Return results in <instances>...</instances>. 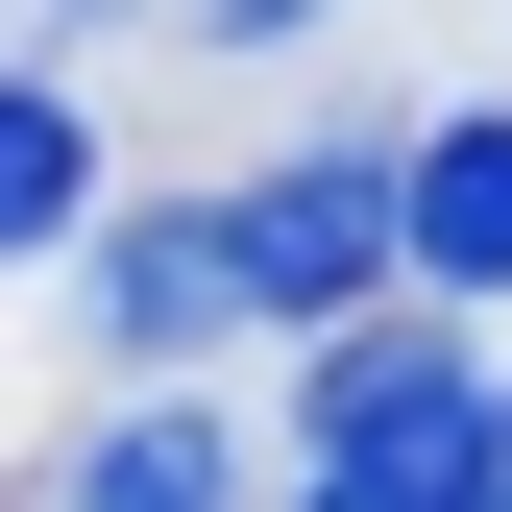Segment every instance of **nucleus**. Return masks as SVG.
Wrapping results in <instances>:
<instances>
[{
  "label": "nucleus",
  "mask_w": 512,
  "mask_h": 512,
  "mask_svg": "<svg viewBox=\"0 0 512 512\" xmlns=\"http://www.w3.org/2000/svg\"><path fill=\"white\" fill-rule=\"evenodd\" d=\"M464 464H488V366L415 317H342L293 415V512H464Z\"/></svg>",
  "instance_id": "nucleus-1"
},
{
  "label": "nucleus",
  "mask_w": 512,
  "mask_h": 512,
  "mask_svg": "<svg viewBox=\"0 0 512 512\" xmlns=\"http://www.w3.org/2000/svg\"><path fill=\"white\" fill-rule=\"evenodd\" d=\"M220 244H244V317H317V342H342V317L415 269V147H269L220 196Z\"/></svg>",
  "instance_id": "nucleus-2"
},
{
  "label": "nucleus",
  "mask_w": 512,
  "mask_h": 512,
  "mask_svg": "<svg viewBox=\"0 0 512 512\" xmlns=\"http://www.w3.org/2000/svg\"><path fill=\"white\" fill-rule=\"evenodd\" d=\"M74 269H98V366H196L220 317H244V244H220V196H171V220H98Z\"/></svg>",
  "instance_id": "nucleus-3"
},
{
  "label": "nucleus",
  "mask_w": 512,
  "mask_h": 512,
  "mask_svg": "<svg viewBox=\"0 0 512 512\" xmlns=\"http://www.w3.org/2000/svg\"><path fill=\"white\" fill-rule=\"evenodd\" d=\"M415 269L439 293H512V122H439L415 147Z\"/></svg>",
  "instance_id": "nucleus-4"
},
{
  "label": "nucleus",
  "mask_w": 512,
  "mask_h": 512,
  "mask_svg": "<svg viewBox=\"0 0 512 512\" xmlns=\"http://www.w3.org/2000/svg\"><path fill=\"white\" fill-rule=\"evenodd\" d=\"M74 512H244V488H220V415H196V391H122L98 464H74Z\"/></svg>",
  "instance_id": "nucleus-5"
},
{
  "label": "nucleus",
  "mask_w": 512,
  "mask_h": 512,
  "mask_svg": "<svg viewBox=\"0 0 512 512\" xmlns=\"http://www.w3.org/2000/svg\"><path fill=\"white\" fill-rule=\"evenodd\" d=\"M98 220V122L49 98V74H0V269H25V244H74Z\"/></svg>",
  "instance_id": "nucleus-6"
},
{
  "label": "nucleus",
  "mask_w": 512,
  "mask_h": 512,
  "mask_svg": "<svg viewBox=\"0 0 512 512\" xmlns=\"http://www.w3.org/2000/svg\"><path fill=\"white\" fill-rule=\"evenodd\" d=\"M317 25V0H196V49H293Z\"/></svg>",
  "instance_id": "nucleus-7"
},
{
  "label": "nucleus",
  "mask_w": 512,
  "mask_h": 512,
  "mask_svg": "<svg viewBox=\"0 0 512 512\" xmlns=\"http://www.w3.org/2000/svg\"><path fill=\"white\" fill-rule=\"evenodd\" d=\"M464 512H512V366H488V464H464Z\"/></svg>",
  "instance_id": "nucleus-8"
},
{
  "label": "nucleus",
  "mask_w": 512,
  "mask_h": 512,
  "mask_svg": "<svg viewBox=\"0 0 512 512\" xmlns=\"http://www.w3.org/2000/svg\"><path fill=\"white\" fill-rule=\"evenodd\" d=\"M25 25H122V0H25Z\"/></svg>",
  "instance_id": "nucleus-9"
}]
</instances>
